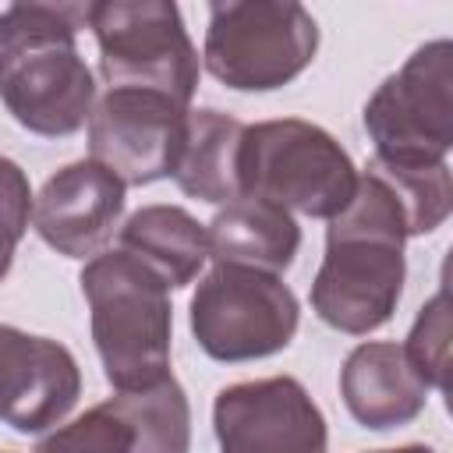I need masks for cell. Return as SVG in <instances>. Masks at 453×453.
Listing matches in <instances>:
<instances>
[{
	"instance_id": "6da1fadb",
	"label": "cell",
	"mask_w": 453,
	"mask_h": 453,
	"mask_svg": "<svg viewBox=\"0 0 453 453\" xmlns=\"http://www.w3.org/2000/svg\"><path fill=\"white\" fill-rule=\"evenodd\" d=\"M407 216L393 188L365 166L354 198L326 226V255L311 280L315 315L347 336L386 326L407 280Z\"/></svg>"
},
{
	"instance_id": "7a4b0ae2",
	"label": "cell",
	"mask_w": 453,
	"mask_h": 453,
	"mask_svg": "<svg viewBox=\"0 0 453 453\" xmlns=\"http://www.w3.org/2000/svg\"><path fill=\"white\" fill-rule=\"evenodd\" d=\"M88 4H11L0 11V103L32 134L67 138L96 106V78L78 50Z\"/></svg>"
},
{
	"instance_id": "3957f363",
	"label": "cell",
	"mask_w": 453,
	"mask_h": 453,
	"mask_svg": "<svg viewBox=\"0 0 453 453\" xmlns=\"http://www.w3.org/2000/svg\"><path fill=\"white\" fill-rule=\"evenodd\" d=\"M78 283L106 382L117 393H131L166 379L173 340L170 287L120 248L88 258Z\"/></svg>"
},
{
	"instance_id": "277c9868",
	"label": "cell",
	"mask_w": 453,
	"mask_h": 453,
	"mask_svg": "<svg viewBox=\"0 0 453 453\" xmlns=\"http://www.w3.org/2000/svg\"><path fill=\"white\" fill-rule=\"evenodd\" d=\"M237 180L241 198H258L311 219H333L354 198L357 170L326 127L283 117L244 124Z\"/></svg>"
},
{
	"instance_id": "5b68a950",
	"label": "cell",
	"mask_w": 453,
	"mask_h": 453,
	"mask_svg": "<svg viewBox=\"0 0 453 453\" xmlns=\"http://www.w3.org/2000/svg\"><path fill=\"white\" fill-rule=\"evenodd\" d=\"M319 25L297 0L209 4L205 67L234 92H273L315 60Z\"/></svg>"
},
{
	"instance_id": "8992f818",
	"label": "cell",
	"mask_w": 453,
	"mask_h": 453,
	"mask_svg": "<svg viewBox=\"0 0 453 453\" xmlns=\"http://www.w3.org/2000/svg\"><path fill=\"white\" fill-rule=\"evenodd\" d=\"M88 28L110 88H145L191 110L198 53L173 0H96Z\"/></svg>"
},
{
	"instance_id": "52a82bcc",
	"label": "cell",
	"mask_w": 453,
	"mask_h": 453,
	"mask_svg": "<svg viewBox=\"0 0 453 453\" xmlns=\"http://www.w3.org/2000/svg\"><path fill=\"white\" fill-rule=\"evenodd\" d=\"M301 322V304L283 276L212 265L191 294V336L223 365L273 357L290 347Z\"/></svg>"
},
{
	"instance_id": "ba28073f",
	"label": "cell",
	"mask_w": 453,
	"mask_h": 453,
	"mask_svg": "<svg viewBox=\"0 0 453 453\" xmlns=\"http://www.w3.org/2000/svg\"><path fill=\"white\" fill-rule=\"evenodd\" d=\"M375 159L396 166L446 163L453 149V42L432 39L365 103Z\"/></svg>"
},
{
	"instance_id": "9c48e42d",
	"label": "cell",
	"mask_w": 453,
	"mask_h": 453,
	"mask_svg": "<svg viewBox=\"0 0 453 453\" xmlns=\"http://www.w3.org/2000/svg\"><path fill=\"white\" fill-rule=\"evenodd\" d=\"M191 403L166 375L156 386L117 393L39 439L35 453H188Z\"/></svg>"
},
{
	"instance_id": "30bf717a",
	"label": "cell",
	"mask_w": 453,
	"mask_h": 453,
	"mask_svg": "<svg viewBox=\"0 0 453 453\" xmlns=\"http://www.w3.org/2000/svg\"><path fill=\"white\" fill-rule=\"evenodd\" d=\"M188 110L145 88H110L88 113V159L124 188L156 184L173 173Z\"/></svg>"
},
{
	"instance_id": "8fae6325",
	"label": "cell",
	"mask_w": 453,
	"mask_h": 453,
	"mask_svg": "<svg viewBox=\"0 0 453 453\" xmlns=\"http://www.w3.org/2000/svg\"><path fill=\"white\" fill-rule=\"evenodd\" d=\"M219 453H326V418L294 375L234 382L216 393Z\"/></svg>"
},
{
	"instance_id": "7c38bea8",
	"label": "cell",
	"mask_w": 453,
	"mask_h": 453,
	"mask_svg": "<svg viewBox=\"0 0 453 453\" xmlns=\"http://www.w3.org/2000/svg\"><path fill=\"white\" fill-rule=\"evenodd\" d=\"M81 396L74 354L50 340L0 322V421L21 435L57 428Z\"/></svg>"
},
{
	"instance_id": "4fadbf2b",
	"label": "cell",
	"mask_w": 453,
	"mask_h": 453,
	"mask_svg": "<svg viewBox=\"0 0 453 453\" xmlns=\"http://www.w3.org/2000/svg\"><path fill=\"white\" fill-rule=\"evenodd\" d=\"M127 188L99 163L78 159L60 166L32 198L35 234L67 258H96L120 230Z\"/></svg>"
},
{
	"instance_id": "5bb4252c",
	"label": "cell",
	"mask_w": 453,
	"mask_h": 453,
	"mask_svg": "<svg viewBox=\"0 0 453 453\" xmlns=\"http://www.w3.org/2000/svg\"><path fill=\"white\" fill-rule=\"evenodd\" d=\"M340 396L361 428L389 432L411 425L428 400V386L407 361L400 343L365 340L340 368Z\"/></svg>"
},
{
	"instance_id": "9a60e30c",
	"label": "cell",
	"mask_w": 453,
	"mask_h": 453,
	"mask_svg": "<svg viewBox=\"0 0 453 453\" xmlns=\"http://www.w3.org/2000/svg\"><path fill=\"white\" fill-rule=\"evenodd\" d=\"M205 237L216 265H244L273 276L287 273L301 248L297 219L287 209L258 198L226 202L205 226Z\"/></svg>"
},
{
	"instance_id": "2e32d148",
	"label": "cell",
	"mask_w": 453,
	"mask_h": 453,
	"mask_svg": "<svg viewBox=\"0 0 453 453\" xmlns=\"http://www.w3.org/2000/svg\"><path fill=\"white\" fill-rule=\"evenodd\" d=\"M120 251L149 265L170 290H180L198 280L209 258L205 223H198L180 205H142L117 230Z\"/></svg>"
},
{
	"instance_id": "e0dca14e",
	"label": "cell",
	"mask_w": 453,
	"mask_h": 453,
	"mask_svg": "<svg viewBox=\"0 0 453 453\" xmlns=\"http://www.w3.org/2000/svg\"><path fill=\"white\" fill-rule=\"evenodd\" d=\"M244 124L223 110H188L184 142L173 163V180L188 198L226 205L241 198L237 156Z\"/></svg>"
},
{
	"instance_id": "ac0fdd59",
	"label": "cell",
	"mask_w": 453,
	"mask_h": 453,
	"mask_svg": "<svg viewBox=\"0 0 453 453\" xmlns=\"http://www.w3.org/2000/svg\"><path fill=\"white\" fill-rule=\"evenodd\" d=\"M368 166L393 188V195L407 216V237L432 234L446 223V216L453 209V177H449L446 163L396 166V163H382L372 156Z\"/></svg>"
},
{
	"instance_id": "d6986e66",
	"label": "cell",
	"mask_w": 453,
	"mask_h": 453,
	"mask_svg": "<svg viewBox=\"0 0 453 453\" xmlns=\"http://www.w3.org/2000/svg\"><path fill=\"white\" fill-rule=\"evenodd\" d=\"M407 361L421 375L428 389L446 393V368H449V311H446V290H439L414 319L407 343Z\"/></svg>"
},
{
	"instance_id": "ffe728a7",
	"label": "cell",
	"mask_w": 453,
	"mask_h": 453,
	"mask_svg": "<svg viewBox=\"0 0 453 453\" xmlns=\"http://www.w3.org/2000/svg\"><path fill=\"white\" fill-rule=\"evenodd\" d=\"M32 188H28V177L25 170L0 156V280L11 273L14 265V251L28 230V219H32Z\"/></svg>"
},
{
	"instance_id": "44dd1931",
	"label": "cell",
	"mask_w": 453,
	"mask_h": 453,
	"mask_svg": "<svg viewBox=\"0 0 453 453\" xmlns=\"http://www.w3.org/2000/svg\"><path fill=\"white\" fill-rule=\"evenodd\" d=\"M372 453H435V449L421 446V442H407V446H396V449H372Z\"/></svg>"
},
{
	"instance_id": "7402d4cb",
	"label": "cell",
	"mask_w": 453,
	"mask_h": 453,
	"mask_svg": "<svg viewBox=\"0 0 453 453\" xmlns=\"http://www.w3.org/2000/svg\"><path fill=\"white\" fill-rule=\"evenodd\" d=\"M0 453H4V449H0Z\"/></svg>"
}]
</instances>
